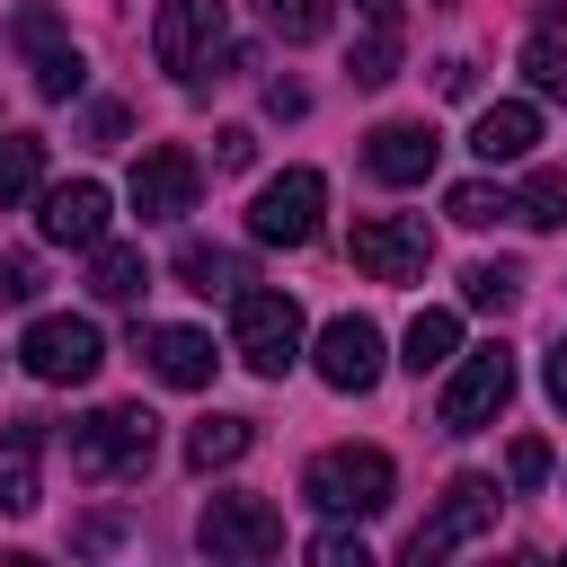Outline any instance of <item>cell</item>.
I'll return each instance as SVG.
<instances>
[{
	"label": "cell",
	"instance_id": "obj_14",
	"mask_svg": "<svg viewBox=\"0 0 567 567\" xmlns=\"http://www.w3.org/2000/svg\"><path fill=\"white\" fill-rule=\"evenodd\" d=\"M310 363H319V381H328V390H354V399H363V390L381 381V363H390V354H381V328L346 310V319H328V328H319V354H310Z\"/></svg>",
	"mask_w": 567,
	"mask_h": 567
},
{
	"label": "cell",
	"instance_id": "obj_28",
	"mask_svg": "<svg viewBox=\"0 0 567 567\" xmlns=\"http://www.w3.org/2000/svg\"><path fill=\"white\" fill-rule=\"evenodd\" d=\"M443 213H452L461 230H487V221H505V213H514V195H505V186H487V177H461Z\"/></svg>",
	"mask_w": 567,
	"mask_h": 567
},
{
	"label": "cell",
	"instance_id": "obj_29",
	"mask_svg": "<svg viewBox=\"0 0 567 567\" xmlns=\"http://www.w3.org/2000/svg\"><path fill=\"white\" fill-rule=\"evenodd\" d=\"M328 18H337V0H266V27H275L284 44H319Z\"/></svg>",
	"mask_w": 567,
	"mask_h": 567
},
{
	"label": "cell",
	"instance_id": "obj_26",
	"mask_svg": "<svg viewBox=\"0 0 567 567\" xmlns=\"http://www.w3.org/2000/svg\"><path fill=\"white\" fill-rule=\"evenodd\" d=\"M514 221L558 230V221H567V168H532V177H523V195H514Z\"/></svg>",
	"mask_w": 567,
	"mask_h": 567
},
{
	"label": "cell",
	"instance_id": "obj_23",
	"mask_svg": "<svg viewBox=\"0 0 567 567\" xmlns=\"http://www.w3.org/2000/svg\"><path fill=\"white\" fill-rule=\"evenodd\" d=\"M142 284H151L142 248H115V239H97V257H89V292H97V301H142Z\"/></svg>",
	"mask_w": 567,
	"mask_h": 567
},
{
	"label": "cell",
	"instance_id": "obj_25",
	"mask_svg": "<svg viewBox=\"0 0 567 567\" xmlns=\"http://www.w3.org/2000/svg\"><path fill=\"white\" fill-rule=\"evenodd\" d=\"M44 186V133H0V204H27Z\"/></svg>",
	"mask_w": 567,
	"mask_h": 567
},
{
	"label": "cell",
	"instance_id": "obj_32",
	"mask_svg": "<svg viewBox=\"0 0 567 567\" xmlns=\"http://www.w3.org/2000/svg\"><path fill=\"white\" fill-rule=\"evenodd\" d=\"M310 558H319V567H372L354 532H319V540H310Z\"/></svg>",
	"mask_w": 567,
	"mask_h": 567
},
{
	"label": "cell",
	"instance_id": "obj_22",
	"mask_svg": "<svg viewBox=\"0 0 567 567\" xmlns=\"http://www.w3.org/2000/svg\"><path fill=\"white\" fill-rule=\"evenodd\" d=\"M452 354H461V319H452V310H416V319H408V354H399V363L425 381V372H443Z\"/></svg>",
	"mask_w": 567,
	"mask_h": 567
},
{
	"label": "cell",
	"instance_id": "obj_31",
	"mask_svg": "<svg viewBox=\"0 0 567 567\" xmlns=\"http://www.w3.org/2000/svg\"><path fill=\"white\" fill-rule=\"evenodd\" d=\"M505 470H514V487H540V478H549V443H540V434H523Z\"/></svg>",
	"mask_w": 567,
	"mask_h": 567
},
{
	"label": "cell",
	"instance_id": "obj_1",
	"mask_svg": "<svg viewBox=\"0 0 567 567\" xmlns=\"http://www.w3.org/2000/svg\"><path fill=\"white\" fill-rule=\"evenodd\" d=\"M151 452H159V416L151 408H89L80 425H71V470L80 478H142L151 470Z\"/></svg>",
	"mask_w": 567,
	"mask_h": 567
},
{
	"label": "cell",
	"instance_id": "obj_6",
	"mask_svg": "<svg viewBox=\"0 0 567 567\" xmlns=\"http://www.w3.org/2000/svg\"><path fill=\"white\" fill-rule=\"evenodd\" d=\"M496 505H505V496H496V478H478V470H470V478H452V487H443V505L408 532V558H416V567H434V558L470 549L478 532H496Z\"/></svg>",
	"mask_w": 567,
	"mask_h": 567
},
{
	"label": "cell",
	"instance_id": "obj_21",
	"mask_svg": "<svg viewBox=\"0 0 567 567\" xmlns=\"http://www.w3.org/2000/svg\"><path fill=\"white\" fill-rule=\"evenodd\" d=\"M523 80L540 97H567V9H549L532 35H523Z\"/></svg>",
	"mask_w": 567,
	"mask_h": 567
},
{
	"label": "cell",
	"instance_id": "obj_4",
	"mask_svg": "<svg viewBox=\"0 0 567 567\" xmlns=\"http://www.w3.org/2000/svg\"><path fill=\"white\" fill-rule=\"evenodd\" d=\"M505 399H514V354L478 346V354H452V381H443L434 416H443V434H478V425L505 416Z\"/></svg>",
	"mask_w": 567,
	"mask_h": 567
},
{
	"label": "cell",
	"instance_id": "obj_19",
	"mask_svg": "<svg viewBox=\"0 0 567 567\" xmlns=\"http://www.w3.org/2000/svg\"><path fill=\"white\" fill-rule=\"evenodd\" d=\"M540 142V106H523V97H496V106H478V124H470V151L478 159H523Z\"/></svg>",
	"mask_w": 567,
	"mask_h": 567
},
{
	"label": "cell",
	"instance_id": "obj_7",
	"mask_svg": "<svg viewBox=\"0 0 567 567\" xmlns=\"http://www.w3.org/2000/svg\"><path fill=\"white\" fill-rule=\"evenodd\" d=\"M18 363H27L35 381H53V390H80V381H97V363H106V337H97L89 319L53 310V319H35V328L18 337Z\"/></svg>",
	"mask_w": 567,
	"mask_h": 567
},
{
	"label": "cell",
	"instance_id": "obj_3",
	"mask_svg": "<svg viewBox=\"0 0 567 567\" xmlns=\"http://www.w3.org/2000/svg\"><path fill=\"white\" fill-rule=\"evenodd\" d=\"M230 354L257 381H284L301 363V310H292V292H230Z\"/></svg>",
	"mask_w": 567,
	"mask_h": 567
},
{
	"label": "cell",
	"instance_id": "obj_16",
	"mask_svg": "<svg viewBox=\"0 0 567 567\" xmlns=\"http://www.w3.org/2000/svg\"><path fill=\"white\" fill-rule=\"evenodd\" d=\"M35 505H44V425L0 416V514H35Z\"/></svg>",
	"mask_w": 567,
	"mask_h": 567
},
{
	"label": "cell",
	"instance_id": "obj_2",
	"mask_svg": "<svg viewBox=\"0 0 567 567\" xmlns=\"http://www.w3.org/2000/svg\"><path fill=\"white\" fill-rule=\"evenodd\" d=\"M390 487H399V470H390V452L381 443H328L310 470H301V496L319 505V514H381L390 505Z\"/></svg>",
	"mask_w": 567,
	"mask_h": 567
},
{
	"label": "cell",
	"instance_id": "obj_30",
	"mask_svg": "<svg viewBox=\"0 0 567 567\" xmlns=\"http://www.w3.org/2000/svg\"><path fill=\"white\" fill-rule=\"evenodd\" d=\"M248 159H257V133L248 124H221L213 133V168H248Z\"/></svg>",
	"mask_w": 567,
	"mask_h": 567
},
{
	"label": "cell",
	"instance_id": "obj_8",
	"mask_svg": "<svg viewBox=\"0 0 567 567\" xmlns=\"http://www.w3.org/2000/svg\"><path fill=\"white\" fill-rule=\"evenodd\" d=\"M124 195H133V213H142V221H186V213H195V195H204V168H195V151H186V142H151V151L133 159Z\"/></svg>",
	"mask_w": 567,
	"mask_h": 567
},
{
	"label": "cell",
	"instance_id": "obj_34",
	"mask_svg": "<svg viewBox=\"0 0 567 567\" xmlns=\"http://www.w3.org/2000/svg\"><path fill=\"white\" fill-rule=\"evenodd\" d=\"M540 390H549V408H567V337L549 346V363H540Z\"/></svg>",
	"mask_w": 567,
	"mask_h": 567
},
{
	"label": "cell",
	"instance_id": "obj_27",
	"mask_svg": "<svg viewBox=\"0 0 567 567\" xmlns=\"http://www.w3.org/2000/svg\"><path fill=\"white\" fill-rule=\"evenodd\" d=\"M461 301H470V310H496V319H505V310L523 301V275H514V266H496V257H478V266L461 275Z\"/></svg>",
	"mask_w": 567,
	"mask_h": 567
},
{
	"label": "cell",
	"instance_id": "obj_24",
	"mask_svg": "<svg viewBox=\"0 0 567 567\" xmlns=\"http://www.w3.org/2000/svg\"><path fill=\"white\" fill-rule=\"evenodd\" d=\"M248 443H257V434H248V416H204V425L186 434V470H204V478H213V470H230Z\"/></svg>",
	"mask_w": 567,
	"mask_h": 567
},
{
	"label": "cell",
	"instance_id": "obj_20",
	"mask_svg": "<svg viewBox=\"0 0 567 567\" xmlns=\"http://www.w3.org/2000/svg\"><path fill=\"white\" fill-rule=\"evenodd\" d=\"M177 284H186V292H204V301H213V292L230 301V292H248L257 275H248V257H239V248H213V239H186V248H177Z\"/></svg>",
	"mask_w": 567,
	"mask_h": 567
},
{
	"label": "cell",
	"instance_id": "obj_9",
	"mask_svg": "<svg viewBox=\"0 0 567 567\" xmlns=\"http://www.w3.org/2000/svg\"><path fill=\"white\" fill-rule=\"evenodd\" d=\"M425 257H434L425 213H363V221H354V266H363L372 284H416Z\"/></svg>",
	"mask_w": 567,
	"mask_h": 567
},
{
	"label": "cell",
	"instance_id": "obj_18",
	"mask_svg": "<svg viewBox=\"0 0 567 567\" xmlns=\"http://www.w3.org/2000/svg\"><path fill=\"white\" fill-rule=\"evenodd\" d=\"M142 363H151L168 390H204L221 354H213V337H204V328H142Z\"/></svg>",
	"mask_w": 567,
	"mask_h": 567
},
{
	"label": "cell",
	"instance_id": "obj_15",
	"mask_svg": "<svg viewBox=\"0 0 567 567\" xmlns=\"http://www.w3.org/2000/svg\"><path fill=\"white\" fill-rule=\"evenodd\" d=\"M434 159H443V133L416 124V115H399V124H381V133L363 142V168H372L381 186H425Z\"/></svg>",
	"mask_w": 567,
	"mask_h": 567
},
{
	"label": "cell",
	"instance_id": "obj_11",
	"mask_svg": "<svg viewBox=\"0 0 567 567\" xmlns=\"http://www.w3.org/2000/svg\"><path fill=\"white\" fill-rule=\"evenodd\" d=\"M151 53H159V71L204 80L213 53H221V0H168V9L151 18Z\"/></svg>",
	"mask_w": 567,
	"mask_h": 567
},
{
	"label": "cell",
	"instance_id": "obj_12",
	"mask_svg": "<svg viewBox=\"0 0 567 567\" xmlns=\"http://www.w3.org/2000/svg\"><path fill=\"white\" fill-rule=\"evenodd\" d=\"M9 35H18V53H27V71H35V97H80V53H71V35H62V18L44 9V0H27L18 18H9Z\"/></svg>",
	"mask_w": 567,
	"mask_h": 567
},
{
	"label": "cell",
	"instance_id": "obj_17",
	"mask_svg": "<svg viewBox=\"0 0 567 567\" xmlns=\"http://www.w3.org/2000/svg\"><path fill=\"white\" fill-rule=\"evenodd\" d=\"M399 27H408V9H399V0H354V53H346L354 89L399 80Z\"/></svg>",
	"mask_w": 567,
	"mask_h": 567
},
{
	"label": "cell",
	"instance_id": "obj_33",
	"mask_svg": "<svg viewBox=\"0 0 567 567\" xmlns=\"http://www.w3.org/2000/svg\"><path fill=\"white\" fill-rule=\"evenodd\" d=\"M35 257H0V301H35Z\"/></svg>",
	"mask_w": 567,
	"mask_h": 567
},
{
	"label": "cell",
	"instance_id": "obj_10",
	"mask_svg": "<svg viewBox=\"0 0 567 567\" xmlns=\"http://www.w3.org/2000/svg\"><path fill=\"white\" fill-rule=\"evenodd\" d=\"M195 540H204L213 558H275V549H284V514H275L266 496H204Z\"/></svg>",
	"mask_w": 567,
	"mask_h": 567
},
{
	"label": "cell",
	"instance_id": "obj_5",
	"mask_svg": "<svg viewBox=\"0 0 567 567\" xmlns=\"http://www.w3.org/2000/svg\"><path fill=\"white\" fill-rule=\"evenodd\" d=\"M319 213H328V177H319V168H284V177L257 186L248 239H266V248H310V239H319Z\"/></svg>",
	"mask_w": 567,
	"mask_h": 567
},
{
	"label": "cell",
	"instance_id": "obj_13",
	"mask_svg": "<svg viewBox=\"0 0 567 567\" xmlns=\"http://www.w3.org/2000/svg\"><path fill=\"white\" fill-rule=\"evenodd\" d=\"M106 213H115V195H106L97 177H71V186H44V195H35V230H44L53 248H97V239H106Z\"/></svg>",
	"mask_w": 567,
	"mask_h": 567
}]
</instances>
